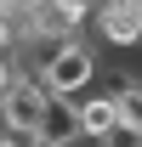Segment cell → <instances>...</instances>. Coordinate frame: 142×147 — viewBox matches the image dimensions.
<instances>
[{
    "mask_svg": "<svg viewBox=\"0 0 142 147\" xmlns=\"http://www.w3.org/2000/svg\"><path fill=\"white\" fill-rule=\"evenodd\" d=\"M97 147H142V130H131V125H114V130H108Z\"/></svg>",
    "mask_w": 142,
    "mask_h": 147,
    "instance_id": "obj_6",
    "label": "cell"
},
{
    "mask_svg": "<svg viewBox=\"0 0 142 147\" xmlns=\"http://www.w3.org/2000/svg\"><path fill=\"white\" fill-rule=\"evenodd\" d=\"M80 147H97V142H80Z\"/></svg>",
    "mask_w": 142,
    "mask_h": 147,
    "instance_id": "obj_10",
    "label": "cell"
},
{
    "mask_svg": "<svg viewBox=\"0 0 142 147\" xmlns=\"http://www.w3.org/2000/svg\"><path fill=\"white\" fill-rule=\"evenodd\" d=\"M85 23L102 34V45H119V51L142 40V28H137V17H131V11H91Z\"/></svg>",
    "mask_w": 142,
    "mask_h": 147,
    "instance_id": "obj_4",
    "label": "cell"
},
{
    "mask_svg": "<svg viewBox=\"0 0 142 147\" xmlns=\"http://www.w3.org/2000/svg\"><path fill=\"white\" fill-rule=\"evenodd\" d=\"M74 113H80V142H102L108 130L119 125V113H114V96H74Z\"/></svg>",
    "mask_w": 142,
    "mask_h": 147,
    "instance_id": "obj_3",
    "label": "cell"
},
{
    "mask_svg": "<svg viewBox=\"0 0 142 147\" xmlns=\"http://www.w3.org/2000/svg\"><path fill=\"white\" fill-rule=\"evenodd\" d=\"M40 108H46V91H40V79H29V74H17V79L0 91V119L12 130H29V136H34Z\"/></svg>",
    "mask_w": 142,
    "mask_h": 147,
    "instance_id": "obj_2",
    "label": "cell"
},
{
    "mask_svg": "<svg viewBox=\"0 0 142 147\" xmlns=\"http://www.w3.org/2000/svg\"><path fill=\"white\" fill-rule=\"evenodd\" d=\"M12 79H17V68H12V57H0V91H6Z\"/></svg>",
    "mask_w": 142,
    "mask_h": 147,
    "instance_id": "obj_8",
    "label": "cell"
},
{
    "mask_svg": "<svg viewBox=\"0 0 142 147\" xmlns=\"http://www.w3.org/2000/svg\"><path fill=\"white\" fill-rule=\"evenodd\" d=\"M34 79H40L46 96H85L91 79H97V51H91L85 40H63V45L46 57V68H40Z\"/></svg>",
    "mask_w": 142,
    "mask_h": 147,
    "instance_id": "obj_1",
    "label": "cell"
},
{
    "mask_svg": "<svg viewBox=\"0 0 142 147\" xmlns=\"http://www.w3.org/2000/svg\"><path fill=\"white\" fill-rule=\"evenodd\" d=\"M137 45H142V40H137Z\"/></svg>",
    "mask_w": 142,
    "mask_h": 147,
    "instance_id": "obj_11",
    "label": "cell"
},
{
    "mask_svg": "<svg viewBox=\"0 0 142 147\" xmlns=\"http://www.w3.org/2000/svg\"><path fill=\"white\" fill-rule=\"evenodd\" d=\"M57 6H68L74 17H91V11H97V0H57Z\"/></svg>",
    "mask_w": 142,
    "mask_h": 147,
    "instance_id": "obj_7",
    "label": "cell"
},
{
    "mask_svg": "<svg viewBox=\"0 0 142 147\" xmlns=\"http://www.w3.org/2000/svg\"><path fill=\"white\" fill-rule=\"evenodd\" d=\"M108 96H114V113H119V125L142 130V79H119Z\"/></svg>",
    "mask_w": 142,
    "mask_h": 147,
    "instance_id": "obj_5",
    "label": "cell"
},
{
    "mask_svg": "<svg viewBox=\"0 0 142 147\" xmlns=\"http://www.w3.org/2000/svg\"><path fill=\"white\" fill-rule=\"evenodd\" d=\"M131 17H137V28H142V0H137V6H131Z\"/></svg>",
    "mask_w": 142,
    "mask_h": 147,
    "instance_id": "obj_9",
    "label": "cell"
}]
</instances>
